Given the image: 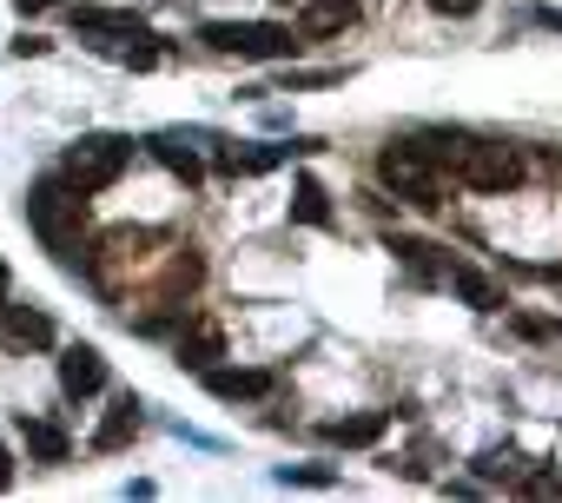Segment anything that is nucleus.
Instances as JSON below:
<instances>
[{
  "label": "nucleus",
  "mask_w": 562,
  "mask_h": 503,
  "mask_svg": "<svg viewBox=\"0 0 562 503\" xmlns=\"http://www.w3.org/2000/svg\"><path fill=\"white\" fill-rule=\"evenodd\" d=\"M27 225H34V238L54 252L60 266H74L80 259V238H87V192L80 186H67L60 172H47V179H34L27 186Z\"/></svg>",
  "instance_id": "obj_1"
},
{
  "label": "nucleus",
  "mask_w": 562,
  "mask_h": 503,
  "mask_svg": "<svg viewBox=\"0 0 562 503\" xmlns=\"http://www.w3.org/2000/svg\"><path fill=\"white\" fill-rule=\"evenodd\" d=\"M74 34H80L87 47L126 60V67H159V41H153V27H146L139 14H126V8H74Z\"/></svg>",
  "instance_id": "obj_2"
},
{
  "label": "nucleus",
  "mask_w": 562,
  "mask_h": 503,
  "mask_svg": "<svg viewBox=\"0 0 562 503\" xmlns=\"http://www.w3.org/2000/svg\"><path fill=\"white\" fill-rule=\"evenodd\" d=\"M126 159H133V139H126V133H80V139L60 153V179L93 199V192H106V186L126 172Z\"/></svg>",
  "instance_id": "obj_3"
},
{
  "label": "nucleus",
  "mask_w": 562,
  "mask_h": 503,
  "mask_svg": "<svg viewBox=\"0 0 562 503\" xmlns=\"http://www.w3.org/2000/svg\"><path fill=\"white\" fill-rule=\"evenodd\" d=\"M199 41L212 54H238V60H292L305 47L292 27H278V21H205Z\"/></svg>",
  "instance_id": "obj_4"
},
{
  "label": "nucleus",
  "mask_w": 562,
  "mask_h": 503,
  "mask_svg": "<svg viewBox=\"0 0 562 503\" xmlns=\"http://www.w3.org/2000/svg\"><path fill=\"white\" fill-rule=\"evenodd\" d=\"M378 179H384L397 199L424 205V212L443 205V166H430V159L417 153V139H391V146L378 153Z\"/></svg>",
  "instance_id": "obj_5"
},
{
  "label": "nucleus",
  "mask_w": 562,
  "mask_h": 503,
  "mask_svg": "<svg viewBox=\"0 0 562 503\" xmlns=\"http://www.w3.org/2000/svg\"><path fill=\"white\" fill-rule=\"evenodd\" d=\"M470 192H516L522 186V153L516 146H490V139H470V153L450 166Z\"/></svg>",
  "instance_id": "obj_6"
},
{
  "label": "nucleus",
  "mask_w": 562,
  "mask_h": 503,
  "mask_svg": "<svg viewBox=\"0 0 562 503\" xmlns=\"http://www.w3.org/2000/svg\"><path fill=\"white\" fill-rule=\"evenodd\" d=\"M205 391L218 404H258V398L278 391V378L271 371H251V365H205Z\"/></svg>",
  "instance_id": "obj_7"
},
{
  "label": "nucleus",
  "mask_w": 562,
  "mask_h": 503,
  "mask_svg": "<svg viewBox=\"0 0 562 503\" xmlns=\"http://www.w3.org/2000/svg\"><path fill=\"white\" fill-rule=\"evenodd\" d=\"M60 391L80 404V398H100L106 391V358L93 351V345H67L60 351Z\"/></svg>",
  "instance_id": "obj_8"
},
{
  "label": "nucleus",
  "mask_w": 562,
  "mask_h": 503,
  "mask_svg": "<svg viewBox=\"0 0 562 503\" xmlns=\"http://www.w3.org/2000/svg\"><path fill=\"white\" fill-rule=\"evenodd\" d=\"M0 338L14 351H41V345H54V318L34 305H0Z\"/></svg>",
  "instance_id": "obj_9"
},
{
  "label": "nucleus",
  "mask_w": 562,
  "mask_h": 503,
  "mask_svg": "<svg viewBox=\"0 0 562 503\" xmlns=\"http://www.w3.org/2000/svg\"><path fill=\"white\" fill-rule=\"evenodd\" d=\"M358 27V0H305V14H299V41H331Z\"/></svg>",
  "instance_id": "obj_10"
},
{
  "label": "nucleus",
  "mask_w": 562,
  "mask_h": 503,
  "mask_svg": "<svg viewBox=\"0 0 562 503\" xmlns=\"http://www.w3.org/2000/svg\"><path fill=\"white\" fill-rule=\"evenodd\" d=\"M384 431H391V411H358V417L318 424V437H325V444H345V450H364V444H378Z\"/></svg>",
  "instance_id": "obj_11"
},
{
  "label": "nucleus",
  "mask_w": 562,
  "mask_h": 503,
  "mask_svg": "<svg viewBox=\"0 0 562 503\" xmlns=\"http://www.w3.org/2000/svg\"><path fill=\"white\" fill-rule=\"evenodd\" d=\"M21 444H27V457L47 463V470H60V463L74 457V437H67L60 424H47V417H21Z\"/></svg>",
  "instance_id": "obj_12"
},
{
  "label": "nucleus",
  "mask_w": 562,
  "mask_h": 503,
  "mask_svg": "<svg viewBox=\"0 0 562 503\" xmlns=\"http://www.w3.org/2000/svg\"><path fill=\"white\" fill-rule=\"evenodd\" d=\"M133 431H139V398H133V391H120V398H113V411H106V424L93 431V450H100V457H113V450H126V444H133Z\"/></svg>",
  "instance_id": "obj_13"
},
{
  "label": "nucleus",
  "mask_w": 562,
  "mask_h": 503,
  "mask_svg": "<svg viewBox=\"0 0 562 503\" xmlns=\"http://www.w3.org/2000/svg\"><path fill=\"white\" fill-rule=\"evenodd\" d=\"M146 153H153L172 179H186V186H199V179H205V159H199L179 133H153V139H146Z\"/></svg>",
  "instance_id": "obj_14"
},
{
  "label": "nucleus",
  "mask_w": 562,
  "mask_h": 503,
  "mask_svg": "<svg viewBox=\"0 0 562 503\" xmlns=\"http://www.w3.org/2000/svg\"><path fill=\"white\" fill-rule=\"evenodd\" d=\"M443 279H450V292L463 299V305H476V312H503L509 299H503V286L496 279H483L476 266H443Z\"/></svg>",
  "instance_id": "obj_15"
},
{
  "label": "nucleus",
  "mask_w": 562,
  "mask_h": 503,
  "mask_svg": "<svg viewBox=\"0 0 562 503\" xmlns=\"http://www.w3.org/2000/svg\"><path fill=\"white\" fill-rule=\"evenodd\" d=\"M292 159V146H265V139H245V146H232L225 153V172H238V179H258V172H278Z\"/></svg>",
  "instance_id": "obj_16"
},
{
  "label": "nucleus",
  "mask_w": 562,
  "mask_h": 503,
  "mask_svg": "<svg viewBox=\"0 0 562 503\" xmlns=\"http://www.w3.org/2000/svg\"><path fill=\"white\" fill-rule=\"evenodd\" d=\"M218 358H225V332H218L212 318H199L192 332H179V365L205 371V365H218Z\"/></svg>",
  "instance_id": "obj_17"
},
{
  "label": "nucleus",
  "mask_w": 562,
  "mask_h": 503,
  "mask_svg": "<svg viewBox=\"0 0 562 503\" xmlns=\"http://www.w3.org/2000/svg\"><path fill=\"white\" fill-rule=\"evenodd\" d=\"M199 279H205V259L186 245V252H172V266H166V286H159V305H179L186 292H199Z\"/></svg>",
  "instance_id": "obj_18"
},
{
  "label": "nucleus",
  "mask_w": 562,
  "mask_h": 503,
  "mask_svg": "<svg viewBox=\"0 0 562 503\" xmlns=\"http://www.w3.org/2000/svg\"><path fill=\"white\" fill-rule=\"evenodd\" d=\"M384 245L397 252V259H404V266L424 279V286H430V279H443V266H437V245H424V238H404V232H391Z\"/></svg>",
  "instance_id": "obj_19"
},
{
  "label": "nucleus",
  "mask_w": 562,
  "mask_h": 503,
  "mask_svg": "<svg viewBox=\"0 0 562 503\" xmlns=\"http://www.w3.org/2000/svg\"><path fill=\"white\" fill-rule=\"evenodd\" d=\"M292 219H299V225H331V199H325V186H318L312 172L292 186Z\"/></svg>",
  "instance_id": "obj_20"
},
{
  "label": "nucleus",
  "mask_w": 562,
  "mask_h": 503,
  "mask_svg": "<svg viewBox=\"0 0 562 503\" xmlns=\"http://www.w3.org/2000/svg\"><path fill=\"white\" fill-rule=\"evenodd\" d=\"M476 477H483V483H516V477H522V457H516V450H483V457H476Z\"/></svg>",
  "instance_id": "obj_21"
},
{
  "label": "nucleus",
  "mask_w": 562,
  "mask_h": 503,
  "mask_svg": "<svg viewBox=\"0 0 562 503\" xmlns=\"http://www.w3.org/2000/svg\"><path fill=\"white\" fill-rule=\"evenodd\" d=\"M278 483H318V490H325L331 470H325V463H285V470H278Z\"/></svg>",
  "instance_id": "obj_22"
},
{
  "label": "nucleus",
  "mask_w": 562,
  "mask_h": 503,
  "mask_svg": "<svg viewBox=\"0 0 562 503\" xmlns=\"http://www.w3.org/2000/svg\"><path fill=\"white\" fill-rule=\"evenodd\" d=\"M430 8H437V14H443V21H470V14H476V8H483V0H430Z\"/></svg>",
  "instance_id": "obj_23"
},
{
  "label": "nucleus",
  "mask_w": 562,
  "mask_h": 503,
  "mask_svg": "<svg viewBox=\"0 0 562 503\" xmlns=\"http://www.w3.org/2000/svg\"><path fill=\"white\" fill-rule=\"evenodd\" d=\"M529 21H536V27H549V34H562V14H555V8H536Z\"/></svg>",
  "instance_id": "obj_24"
},
{
  "label": "nucleus",
  "mask_w": 562,
  "mask_h": 503,
  "mask_svg": "<svg viewBox=\"0 0 562 503\" xmlns=\"http://www.w3.org/2000/svg\"><path fill=\"white\" fill-rule=\"evenodd\" d=\"M14 483V457H8V444H0V490Z\"/></svg>",
  "instance_id": "obj_25"
},
{
  "label": "nucleus",
  "mask_w": 562,
  "mask_h": 503,
  "mask_svg": "<svg viewBox=\"0 0 562 503\" xmlns=\"http://www.w3.org/2000/svg\"><path fill=\"white\" fill-rule=\"evenodd\" d=\"M14 8H21V14H47V8H54V0H14Z\"/></svg>",
  "instance_id": "obj_26"
},
{
  "label": "nucleus",
  "mask_w": 562,
  "mask_h": 503,
  "mask_svg": "<svg viewBox=\"0 0 562 503\" xmlns=\"http://www.w3.org/2000/svg\"><path fill=\"white\" fill-rule=\"evenodd\" d=\"M0 292H8V266H0Z\"/></svg>",
  "instance_id": "obj_27"
},
{
  "label": "nucleus",
  "mask_w": 562,
  "mask_h": 503,
  "mask_svg": "<svg viewBox=\"0 0 562 503\" xmlns=\"http://www.w3.org/2000/svg\"><path fill=\"white\" fill-rule=\"evenodd\" d=\"M0 305H8V292H0Z\"/></svg>",
  "instance_id": "obj_28"
}]
</instances>
